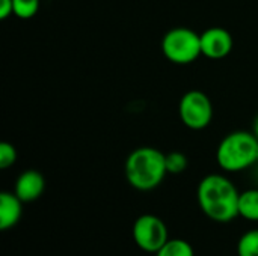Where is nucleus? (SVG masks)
<instances>
[{"label": "nucleus", "instance_id": "14", "mask_svg": "<svg viewBox=\"0 0 258 256\" xmlns=\"http://www.w3.org/2000/svg\"><path fill=\"white\" fill-rule=\"evenodd\" d=\"M187 169V157L180 151H172L166 154V170L168 174L178 175Z\"/></svg>", "mask_w": 258, "mask_h": 256}, {"label": "nucleus", "instance_id": "2", "mask_svg": "<svg viewBox=\"0 0 258 256\" xmlns=\"http://www.w3.org/2000/svg\"><path fill=\"white\" fill-rule=\"evenodd\" d=\"M166 174V154L154 146H139L125 160V178L139 192L156 189Z\"/></svg>", "mask_w": 258, "mask_h": 256}, {"label": "nucleus", "instance_id": "15", "mask_svg": "<svg viewBox=\"0 0 258 256\" xmlns=\"http://www.w3.org/2000/svg\"><path fill=\"white\" fill-rule=\"evenodd\" d=\"M17 161V149L9 142L0 143V169H8Z\"/></svg>", "mask_w": 258, "mask_h": 256}, {"label": "nucleus", "instance_id": "11", "mask_svg": "<svg viewBox=\"0 0 258 256\" xmlns=\"http://www.w3.org/2000/svg\"><path fill=\"white\" fill-rule=\"evenodd\" d=\"M156 256H195L194 247L180 238H169Z\"/></svg>", "mask_w": 258, "mask_h": 256}, {"label": "nucleus", "instance_id": "18", "mask_svg": "<svg viewBox=\"0 0 258 256\" xmlns=\"http://www.w3.org/2000/svg\"><path fill=\"white\" fill-rule=\"evenodd\" d=\"M257 163H258V157H257Z\"/></svg>", "mask_w": 258, "mask_h": 256}, {"label": "nucleus", "instance_id": "4", "mask_svg": "<svg viewBox=\"0 0 258 256\" xmlns=\"http://www.w3.org/2000/svg\"><path fill=\"white\" fill-rule=\"evenodd\" d=\"M165 57L175 65H189L201 54V35L189 27H174L162 39Z\"/></svg>", "mask_w": 258, "mask_h": 256}, {"label": "nucleus", "instance_id": "8", "mask_svg": "<svg viewBox=\"0 0 258 256\" xmlns=\"http://www.w3.org/2000/svg\"><path fill=\"white\" fill-rule=\"evenodd\" d=\"M45 189V181H44V177L35 170V169H29V170H24L18 178H17V183H15V195L24 202H33L36 201L42 192Z\"/></svg>", "mask_w": 258, "mask_h": 256}, {"label": "nucleus", "instance_id": "10", "mask_svg": "<svg viewBox=\"0 0 258 256\" xmlns=\"http://www.w3.org/2000/svg\"><path fill=\"white\" fill-rule=\"evenodd\" d=\"M239 216L251 222H258V189H249L240 193Z\"/></svg>", "mask_w": 258, "mask_h": 256}, {"label": "nucleus", "instance_id": "1", "mask_svg": "<svg viewBox=\"0 0 258 256\" xmlns=\"http://www.w3.org/2000/svg\"><path fill=\"white\" fill-rule=\"evenodd\" d=\"M198 204L203 213L219 223H227L239 216V198L236 186L224 175L210 174L198 186Z\"/></svg>", "mask_w": 258, "mask_h": 256}, {"label": "nucleus", "instance_id": "17", "mask_svg": "<svg viewBox=\"0 0 258 256\" xmlns=\"http://www.w3.org/2000/svg\"><path fill=\"white\" fill-rule=\"evenodd\" d=\"M252 133L258 139V115L254 118V122H252Z\"/></svg>", "mask_w": 258, "mask_h": 256}, {"label": "nucleus", "instance_id": "3", "mask_svg": "<svg viewBox=\"0 0 258 256\" xmlns=\"http://www.w3.org/2000/svg\"><path fill=\"white\" fill-rule=\"evenodd\" d=\"M258 139L252 131H233L227 134L216 151L218 164L227 172H240L257 163Z\"/></svg>", "mask_w": 258, "mask_h": 256}, {"label": "nucleus", "instance_id": "5", "mask_svg": "<svg viewBox=\"0 0 258 256\" xmlns=\"http://www.w3.org/2000/svg\"><path fill=\"white\" fill-rule=\"evenodd\" d=\"M181 122L190 130H204L213 119V106L210 98L201 91L186 92L178 104Z\"/></svg>", "mask_w": 258, "mask_h": 256}, {"label": "nucleus", "instance_id": "9", "mask_svg": "<svg viewBox=\"0 0 258 256\" xmlns=\"http://www.w3.org/2000/svg\"><path fill=\"white\" fill-rule=\"evenodd\" d=\"M23 201L15 195L9 192L0 193V229L8 231L14 228L23 214Z\"/></svg>", "mask_w": 258, "mask_h": 256}, {"label": "nucleus", "instance_id": "13", "mask_svg": "<svg viewBox=\"0 0 258 256\" xmlns=\"http://www.w3.org/2000/svg\"><path fill=\"white\" fill-rule=\"evenodd\" d=\"M14 15L21 20H30L38 14L39 0H12Z\"/></svg>", "mask_w": 258, "mask_h": 256}, {"label": "nucleus", "instance_id": "7", "mask_svg": "<svg viewBox=\"0 0 258 256\" xmlns=\"http://www.w3.org/2000/svg\"><path fill=\"white\" fill-rule=\"evenodd\" d=\"M233 50V36L224 27H210L201 33V51L209 59H224Z\"/></svg>", "mask_w": 258, "mask_h": 256}, {"label": "nucleus", "instance_id": "6", "mask_svg": "<svg viewBox=\"0 0 258 256\" xmlns=\"http://www.w3.org/2000/svg\"><path fill=\"white\" fill-rule=\"evenodd\" d=\"M133 240L138 247L147 253H157L168 238V228L162 219L154 214L138 217L133 225Z\"/></svg>", "mask_w": 258, "mask_h": 256}, {"label": "nucleus", "instance_id": "16", "mask_svg": "<svg viewBox=\"0 0 258 256\" xmlns=\"http://www.w3.org/2000/svg\"><path fill=\"white\" fill-rule=\"evenodd\" d=\"M11 15H14V3H12V0H0V18L6 20Z\"/></svg>", "mask_w": 258, "mask_h": 256}, {"label": "nucleus", "instance_id": "12", "mask_svg": "<svg viewBox=\"0 0 258 256\" xmlns=\"http://www.w3.org/2000/svg\"><path fill=\"white\" fill-rule=\"evenodd\" d=\"M239 256H258V229L245 232L237 243Z\"/></svg>", "mask_w": 258, "mask_h": 256}]
</instances>
